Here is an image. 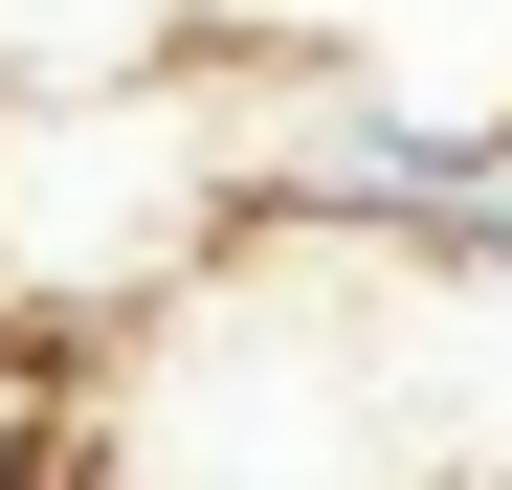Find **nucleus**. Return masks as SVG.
I'll return each mask as SVG.
<instances>
[{"label": "nucleus", "instance_id": "f257e3e1", "mask_svg": "<svg viewBox=\"0 0 512 490\" xmlns=\"http://www.w3.org/2000/svg\"><path fill=\"white\" fill-rule=\"evenodd\" d=\"M245 223H268V67L245 45H179L134 90L0 112V312H23V357L156 335Z\"/></svg>", "mask_w": 512, "mask_h": 490}, {"label": "nucleus", "instance_id": "f03ea898", "mask_svg": "<svg viewBox=\"0 0 512 490\" xmlns=\"http://www.w3.org/2000/svg\"><path fill=\"white\" fill-rule=\"evenodd\" d=\"M179 45H201V0H0V112L134 90V67H179Z\"/></svg>", "mask_w": 512, "mask_h": 490}, {"label": "nucleus", "instance_id": "7ed1b4c3", "mask_svg": "<svg viewBox=\"0 0 512 490\" xmlns=\"http://www.w3.org/2000/svg\"><path fill=\"white\" fill-rule=\"evenodd\" d=\"M0 490H67V357H23V312H0Z\"/></svg>", "mask_w": 512, "mask_h": 490}, {"label": "nucleus", "instance_id": "20e7f679", "mask_svg": "<svg viewBox=\"0 0 512 490\" xmlns=\"http://www.w3.org/2000/svg\"><path fill=\"white\" fill-rule=\"evenodd\" d=\"M490 490H512V468H490Z\"/></svg>", "mask_w": 512, "mask_h": 490}]
</instances>
